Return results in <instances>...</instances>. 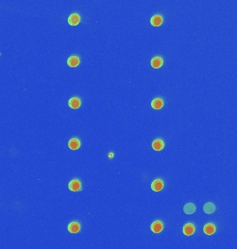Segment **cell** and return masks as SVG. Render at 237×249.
I'll return each instance as SVG.
<instances>
[{"mask_svg":"<svg viewBox=\"0 0 237 249\" xmlns=\"http://www.w3.org/2000/svg\"><path fill=\"white\" fill-rule=\"evenodd\" d=\"M69 189L72 191V192H77V191L81 190L82 189L81 188V183L80 181L77 180V179H73L69 183L68 185Z\"/></svg>","mask_w":237,"mask_h":249,"instance_id":"6da1fadb","label":"cell"},{"mask_svg":"<svg viewBox=\"0 0 237 249\" xmlns=\"http://www.w3.org/2000/svg\"><path fill=\"white\" fill-rule=\"evenodd\" d=\"M164 225L161 221L154 222L151 226V230L154 233H160L163 230Z\"/></svg>","mask_w":237,"mask_h":249,"instance_id":"7a4b0ae2","label":"cell"},{"mask_svg":"<svg viewBox=\"0 0 237 249\" xmlns=\"http://www.w3.org/2000/svg\"><path fill=\"white\" fill-rule=\"evenodd\" d=\"M81 21V17L77 13H72L68 17V23L71 26H77Z\"/></svg>","mask_w":237,"mask_h":249,"instance_id":"3957f363","label":"cell"},{"mask_svg":"<svg viewBox=\"0 0 237 249\" xmlns=\"http://www.w3.org/2000/svg\"><path fill=\"white\" fill-rule=\"evenodd\" d=\"M164 188V183L162 180L160 179H156L154 180L151 184V188L152 190L155 192H159V191L162 190Z\"/></svg>","mask_w":237,"mask_h":249,"instance_id":"277c9868","label":"cell"},{"mask_svg":"<svg viewBox=\"0 0 237 249\" xmlns=\"http://www.w3.org/2000/svg\"><path fill=\"white\" fill-rule=\"evenodd\" d=\"M183 210L184 213L187 215H191L196 210V206L193 203H188V204L184 205Z\"/></svg>","mask_w":237,"mask_h":249,"instance_id":"5b68a950","label":"cell"},{"mask_svg":"<svg viewBox=\"0 0 237 249\" xmlns=\"http://www.w3.org/2000/svg\"><path fill=\"white\" fill-rule=\"evenodd\" d=\"M67 229L70 233H77L81 230V226L78 222H73L68 225Z\"/></svg>","mask_w":237,"mask_h":249,"instance_id":"8992f818","label":"cell"},{"mask_svg":"<svg viewBox=\"0 0 237 249\" xmlns=\"http://www.w3.org/2000/svg\"><path fill=\"white\" fill-rule=\"evenodd\" d=\"M68 105L72 109H78L81 105V101L78 98L74 97L69 100Z\"/></svg>","mask_w":237,"mask_h":249,"instance_id":"52a82bcc","label":"cell"},{"mask_svg":"<svg viewBox=\"0 0 237 249\" xmlns=\"http://www.w3.org/2000/svg\"><path fill=\"white\" fill-rule=\"evenodd\" d=\"M183 233L187 236L192 235L195 232V227L192 224H187L183 227Z\"/></svg>","mask_w":237,"mask_h":249,"instance_id":"ba28073f","label":"cell"},{"mask_svg":"<svg viewBox=\"0 0 237 249\" xmlns=\"http://www.w3.org/2000/svg\"><path fill=\"white\" fill-rule=\"evenodd\" d=\"M152 147L156 151H161L165 147V143L162 140L156 139L152 143Z\"/></svg>","mask_w":237,"mask_h":249,"instance_id":"9c48e42d","label":"cell"},{"mask_svg":"<svg viewBox=\"0 0 237 249\" xmlns=\"http://www.w3.org/2000/svg\"><path fill=\"white\" fill-rule=\"evenodd\" d=\"M163 22V17L160 15H156L151 19V24L153 27H159Z\"/></svg>","mask_w":237,"mask_h":249,"instance_id":"30bf717a","label":"cell"},{"mask_svg":"<svg viewBox=\"0 0 237 249\" xmlns=\"http://www.w3.org/2000/svg\"><path fill=\"white\" fill-rule=\"evenodd\" d=\"M68 146L69 148L72 150H78L79 147H81V142L77 138H72V139L69 141Z\"/></svg>","mask_w":237,"mask_h":249,"instance_id":"8fae6325","label":"cell"},{"mask_svg":"<svg viewBox=\"0 0 237 249\" xmlns=\"http://www.w3.org/2000/svg\"><path fill=\"white\" fill-rule=\"evenodd\" d=\"M163 60L160 57H155L152 59L151 65L154 69H159L163 65Z\"/></svg>","mask_w":237,"mask_h":249,"instance_id":"7c38bea8","label":"cell"},{"mask_svg":"<svg viewBox=\"0 0 237 249\" xmlns=\"http://www.w3.org/2000/svg\"><path fill=\"white\" fill-rule=\"evenodd\" d=\"M215 210H216L215 205L212 202H207L203 206L204 212L206 214H209H209H212L213 213H214Z\"/></svg>","mask_w":237,"mask_h":249,"instance_id":"4fadbf2b","label":"cell"},{"mask_svg":"<svg viewBox=\"0 0 237 249\" xmlns=\"http://www.w3.org/2000/svg\"><path fill=\"white\" fill-rule=\"evenodd\" d=\"M79 63H80V59H79L78 57L76 56L69 57L68 60H67V65L70 67H76L79 65Z\"/></svg>","mask_w":237,"mask_h":249,"instance_id":"5bb4252c","label":"cell"},{"mask_svg":"<svg viewBox=\"0 0 237 249\" xmlns=\"http://www.w3.org/2000/svg\"><path fill=\"white\" fill-rule=\"evenodd\" d=\"M164 105V101L161 98H155L154 100H152L151 102V107L152 108L154 109H160Z\"/></svg>","mask_w":237,"mask_h":249,"instance_id":"9a60e30c","label":"cell"},{"mask_svg":"<svg viewBox=\"0 0 237 249\" xmlns=\"http://www.w3.org/2000/svg\"><path fill=\"white\" fill-rule=\"evenodd\" d=\"M203 231L207 235H212L216 232V227L213 224H207L204 226Z\"/></svg>","mask_w":237,"mask_h":249,"instance_id":"2e32d148","label":"cell"}]
</instances>
